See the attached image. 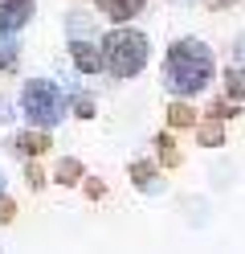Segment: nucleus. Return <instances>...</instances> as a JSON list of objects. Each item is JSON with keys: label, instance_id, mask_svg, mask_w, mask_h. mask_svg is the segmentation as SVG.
<instances>
[{"label": "nucleus", "instance_id": "obj_1", "mask_svg": "<svg viewBox=\"0 0 245 254\" xmlns=\"http://www.w3.org/2000/svg\"><path fill=\"white\" fill-rule=\"evenodd\" d=\"M208 82H212V50L196 37L176 41L163 58V90H172L176 99H192Z\"/></svg>", "mask_w": 245, "mask_h": 254}, {"label": "nucleus", "instance_id": "obj_2", "mask_svg": "<svg viewBox=\"0 0 245 254\" xmlns=\"http://www.w3.org/2000/svg\"><path fill=\"white\" fill-rule=\"evenodd\" d=\"M147 54H151V45L139 29H110L102 37V62L114 78H135L143 66H147Z\"/></svg>", "mask_w": 245, "mask_h": 254}, {"label": "nucleus", "instance_id": "obj_3", "mask_svg": "<svg viewBox=\"0 0 245 254\" xmlns=\"http://www.w3.org/2000/svg\"><path fill=\"white\" fill-rule=\"evenodd\" d=\"M21 115L29 119V127H53L61 123L65 115V99H61V90L49 82V78H29L25 90H21Z\"/></svg>", "mask_w": 245, "mask_h": 254}, {"label": "nucleus", "instance_id": "obj_4", "mask_svg": "<svg viewBox=\"0 0 245 254\" xmlns=\"http://www.w3.org/2000/svg\"><path fill=\"white\" fill-rule=\"evenodd\" d=\"M70 58H74V66H78L82 74H98V70L106 66V62H102V50H98L94 41H86V37H74V41H70Z\"/></svg>", "mask_w": 245, "mask_h": 254}, {"label": "nucleus", "instance_id": "obj_5", "mask_svg": "<svg viewBox=\"0 0 245 254\" xmlns=\"http://www.w3.org/2000/svg\"><path fill=\"white\" fill-rule=\"evenodd\" d=\"M12 148L25 156V160H37V156H45L49 148H53V139H49V131L45 127H29V131H21L12 139Z\"/></svg>", "mask_w": 245, "mask_h": 254}, {"label": "nucleus", "instance_id": "obj_6", "mask_svg": "<svg viewBox=\"0 0 245 254\" xmlns=\"http://www.w3.org/2000/svg\"><path fill=\"white\" fill-rule=\"evenodd\" d=\"M29 17H33V0H0V29H4V33L25 29Z\"/></svg>", "mask_w": 245, "mask_h": 254}, {"label": "nucleus", "instance_id": "obj_7", "mask_svg": "<svg viewBox=\"0 0 245 254\" xmlns=\"http://www.w3.org/2000/svg\"><path fill=\"white\" fill-rule=\"evenodd\" d=\"M131 185H135L139 193H159L163 177H159V168L151 160H135V164H131Z\"/></svg>", "mask_w": 245, "mask_h": 254}, {"label": "nucleus", "instance_id": "obj_8", "mask_svg": "<svg viewBox=\"0 0 245 254\" xmlns=\"http://www.w3.org/2000/svg\"><path fill=\"white\" fill-rule=\"evenodd\" d=\"M94 4H98V12H102V17H110L114 25H123V21L135 17V12H143L147 0H94Z\"/></svg>", "mask_w": 245, "mask_h": 254}, {"label": "nucleus", "instance_id": "obj_9", "mask_svg": "<svg viewBox=\"0 0 245 254\" xmlns=\"http://www.w3.org/2000/svg\"><path fill=\"white\" fill-rule=\"evenodd\" d=\"M53 181H57L61 189H74V185H82V160L65 156V160L57 164V172H53Z\"/></svg>", "mask_w": 245, "mask_h": 254}, {"label": "nucleus", "instance_id": "obj_10", "mask_svg": "<svg viewBox=\"0 0 245 254\" xmlns=\"http://www.w3.org/2000/svg\"><path fill=\"white\" fill-rule=\"evenodd\" d=\"M225 99H233V103L245 99V66H229L225 70Z\"/></svg>", "mask_w": 245, "mask_h": 254}, {"label": "nucleus", "instance_id": "obj_11", "mask_svg": "<svg viewBox=\"0 0 245 254\" xmlns=\"http://www.w3.org/2000/svg\"><path fill=\"white\" fill-rule=\"evenodd\" d=\"M196 139H200L204 148H221V144H225V127H221V119L200 123V127H196Z\"/></svg>", "mask_w": 245, "mask_h": 254}, {"label": "nucleus", "instance_id": "obj_12", "mask_svg": "<svg viewBox=\"0 0 245 254\" xmlns=\"http://www.w3.org/2000/svg\"><path fill=\"white\" fill-rule=\"evenodd\" d=\"M155 156L163 160V168H176V164H180V148H176V139L159 131V135H155Z\"/></svg>", "mask_w": 245, "mask_h": 254}, {"label": "nucleus", "instance_id": "obj_13", "mask_svg": "<svg viewBox=\"0 0 245 254\" xmlns=\"http://www.w3.org/2000/svg\"><path fill=\"white\" fill-rule=\"evenodd\" d=\"M168 123H172V127H196V111H192L184 99H180V103L168 107Z\"/></svg>", "mask_w": 245, "mask_h": 254}, {"label": "nucleus", "instance_id": "obj_14", "mask_svg": "<svg viewBox=\"0 0 245 254\" xmlns=\"http://www.w3.org/2000/svg\"><path fill=\"white\" fill-rule=\"evenodd\" d=\"M12 62H16V37L0 29V70H8Z\"/></svg>", "mask_w": 245, "mask_h": 254}, {"label": "nucleus", "instance_id": "obj_15", "mask_svg": "<svg viewBox=\"0 0 245 254\" xmlns=\"http://www.w3.org/2000/svg\"><path fill=\"white\" fill-rule=\"evenodd\" d=\"M208 115H212V119H237L241 111L233 107V99H217V103L208 107Z\"/></svg>", "mask_w": 245, "mask_h": 254}, {"label": "nucleus", "instance_id": "obj_16", "mask_svg": "<svg viewBox=\"0 0 245 254\" xmlns=\"http://www.w3.org/2000/svg\"><path fill=\"white\" fill-rule=\"evenodd\" d=\"M25 185L37 193V189H45V172L37 168V164H25Z\"/></svg>", "mask_w": 245, "mask_h": 254}, {"label": "nucleus", "instance_id": "obj_17", "mask_svg": "<svg viewBox=\"0 0 245 254\" xmlns=\"http://www.w3.org/2000/svg\"><path fill=\"white\" fill-rule=\"evenodd\" d=\"M74 111H78L82 119H90V115H94V103L86 99V94H74Z\"/></svg>", "mask_w": 245, "mask_h": 254}, {"label": "nucleus", "instance_id": "obj_18", "mask_svg": "<svg viewBox=\"0 0 245 254\" xmlns=\"http://www.w3.org/2000/svg\"><path fill=\"white\" fill-rule=\"evenodd\" d=\"M12 217H16V205H12L4 193H0V221H12Z\"/></svg>", "mask_w": 245, "mask_h": 254}, {"label": "nucleus", "instance_id": "obj_19", "mask_svg": "<svg viewBox=\"0 0 245 254\" xmlns=\"http://www.w3.org/2000/svg\"><path fill=\"white\" fill-rule=\"evenodd\" d=\"M86 193H90V197H102L106 185H102V181H86Z\"/></svg>", "mask_w": 245, "mask_h": 254}, {"label": "nucleus", "instance_id": "obj_20", "mask_svg": "<svg viewBox=\"0 0 245 254\" xmlns=\"http://www.w3.org/2000/svg\"><path fill=\"white\" fill-rule=\"evenodd\" d=\"M237 58H241V66H245V33L237 37Z\"/></svg>", "mask_w": 245, "mask_h": 254}, {"label": "nucleus", "instance_id": "obj_21", "mask_svg": "<svg viewBox=\"0 0 245 254\" xmlns=\"http://www.w3.org/2000/svg\"><path fill=\"white\" fill-rule=\"evenodd\" d=\"M208 8H225V4H233V0H204Z\"/></svg>", "mask_w": 245, "mask_h": 254}, {"label": "nucleus", "instance_id": "obj_22", "mask_svg": "<svg viewBox=\"0 0 245 254\" xmlns=\"http://www.w3.org/2000/svg\"><path fill=\"white\" fill-rule=\"evenodd\" d=\"M0 189H4V177H0Z\"/></svg>", "mask_w": 245, "mask_h": 254}]
</instances>
